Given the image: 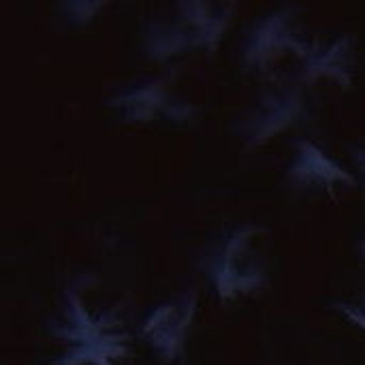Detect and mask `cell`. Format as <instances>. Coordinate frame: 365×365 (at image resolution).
I'll return each instance as SVG.
<instances>
[{"mask_svg": "<svg viewBox=\"0 0 365 365\" xmlns=\"http://www.w3.org/2000/svg\"><path fill=\"white\" fill-rule=\"evenodd\" d=\"M336 308L351 321V323H355L359 329H364L365 331V299H364V304H336Z\"/></svg>", "mask_w": 365, "mask_h": 365, "instance_id": "cell-12", "label": "cell"}, {"mask_svg": "<svg viewBox=\"0 0 365 365\" xmlns=\"http://www.w3.org/2000/svg\"><path fill=\"white\" fill-rule=\"evenodd\" d=\"M355 158H357L359 167L365 171V150H355Z\"/></svg>", "mask_w": 365, "mask_h": 365, "instance_id": "cell-13", "label": "cell"}, {"mask_svg": "<svg viewBox=\"0 0 365 365\" xmlns=\"http://www.w3.org/2000/svg\"><path fill=\"white\" fill-rule=\"evenodd\" d=\"M351 71H353V38L340 36L329 47L312 49L308 58H304L302 77L308 81L319 77H329L334 81H340L342 86H349Z\"/></svg>", "mask_w": 365, "mask_h": 365, "instance_id": "cell-10", "label": "cell"}, {"mask_svg": "<svg viewBox=\"0 0 365 365\" xmlns=\"http://www.w3.org/2000/svg\"><path fill=\"white\" fill-rule=\"evenodd\" d=\"M261 235L265 229L255 225L233 227L210 242L199 257V269L220 299L250 295L265 284V265L257 252V237Z\"/></svg>", "mask_w": 365, "mask_h": 365, "instance_id": "cell-2", "label": "cell"}, {"mask_svg": "<svg viewBox=\"0 0 365 365\" xmlns=\"http://www.w3.org/2000/svg\"><path fill=\"white\" fill-rule=\"evenodd\" d=\"M101 6H103V2H86V0H81V2H66V4L62 6V13H64L71 21L83 24V21L92 19L94 13H96Z\"/></svg>", "mask_w": 365, "mask_h": 365, "instance_id": "cell-11", "label": "cell"}, {"mask_svg": "<svg viewBox=\"0 0 365 365\" xmlns=\"http://www.w3.org/2000/svg\"><path fill=\"white\" fill-rule=\"evenodd\" d=\"M304 98L297 90L284 88L265 94L246 115L237 122V135L242 137L246 148L261 145L289 124L302 118L304 113Z\"/></svg>", "mask_w": 365, "mask_h": 365, "instance_id": "cell-6", "label": "cell"}, {"mask_svg": "<svg viewBox=\"0 0 365 365\" xmlns=\"http://www.w3.org/2000/svg\"><path fill=\"white\" fill-rule=\"evenodd\" d=\"M289 178L297 188H334L336 184L355 186V180L331 160L319 145L308 139L297 141L293 163L289 167Z\"/></svg>", "mask_w": 365, "mask_h": 365, "instance_id": "cell-8", "label": "cell"}, {"mask_svg": "<svg viewBox=\"0 0 365 365\" xmlns=\"http://www.w3.org/2000/svg\"><path fill=\"white\" fill-rule=\"evenodd\" d=\"M175 11L197 30L203 49L214 51L231 21L233 4L222 2H205V0H184L175 4Z\"/></svg>", "mask_w": 365, "mask_h": 365, "instance_id": "cell-9", "label": "cell"}, {"mask_svg": "<svg viewBox=\"0 0 365 365\" xmlns=\"http://www.w3.org/2000/svg\"><path fill=\"white\" fill-rule=\"evenodd\" d=\"M195 314L197 295L192 291H186L180 297L152 308L137 327V336L156 355V359L165 364H178L184 359Z\"/></svg>", "mask_w": 365, "mask_h": 365, "instance_id": "cell-3", "label": "cell"}, {"mask_svg": "<svg viewBox=\"0 0 365 365\" xmlns=\"http://www.w3.org/2000/svg\"><path fill=\"white\" fill-rule=\"evenodd\" d=\"M359 252H361V257H364V261H365V240L359 244Z\"/></svg>", "mask_w": 365, "mask_h": 365, "instance_id": "cell-14", "label": "cell"}, {"mask_svg": "<svg viewBox=\"0 0 365 365\" xmlns=\"http://www.w3.org/2000/svg\"><path fill=\"white\" fill-rule=\"evenodd\" d=\"M287 51H297L302 58H308L312 51V47L295 32L293 9H280L267 17H261L248 30L242 45V62L248 68L265 71Z\"/></svg>", "mask_w": 365, "mask_h": 365, "instance_id": "cell-5", "label": "cell"}, {"mask_svg": "<svg viewBox=\"0 0 365 365\" xmlns=\"http://www.w3.org/2000/svg\"><path fill=\"white\" fill-rule=\"evenodd\" d=\"M49 334L64 344L49 365H115L130 355V336L115 312H90L77 287L64 291Z\"/></svg>", "mask_w": 365, "mask_h": 365, "instance_id": "cell-1", "label": "cell"}, {"mask_svg": "<svg viewBox=\"0 0 365 365\" xmlns=\"http://www.w3.org/2000/svg\"><path fill=\"white\" fill-rule=\"evenodd\" d=\"M169 79L171 77H156L126 86L107 101V107L124 122H188L197 109L169 92Z\"/></svg>", "mask_w": 365, "mask_h": 365, "instance_id": "cell-4", "label": "cell"}, {"mask_svg": "<svg viewBox=\"0 0 365 365\" xmlns=\"http://www.w3.org/2000/svg\"><path fill=\"white\" fill-rule=\"evenodd\" d=\"M148 58L163 62L173 56L186 53L190 49H203L197 30L175 11L171 17H156L143 26L141 38Z\"/></svg>", "mask_w": 365, "mask_h": 365, "instance_id": "cell-7", "label": "cell"}]
</instances>
